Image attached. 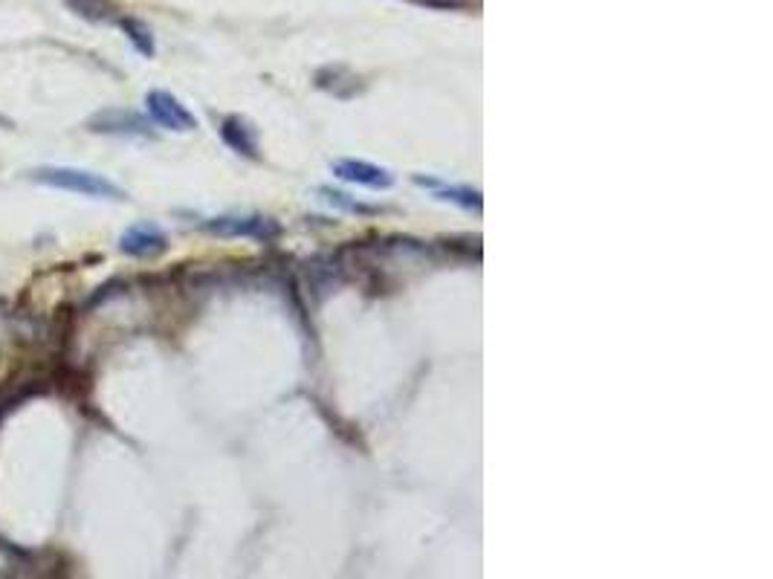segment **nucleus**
Segmentation results:
<instances>
[{"label": "nucleus", "instance_id": "1a4fd4ad", "mask_svg": "<svg viewBox=\"0 0 773 579\" xmlns=\"http://www.w3.org/2000/svg\"><path fill=\"white\" fill-rule=\"evenodd\" d=\"M67 9L79 15L82 21L91 24H107V21H119V9L114 7V0H65Z\"/></svg>", "mask_w": 773, "mask_h": 579}, {"label": "nucleus", "instance_id": "423d86ee", "mask_svg": "<svg viewBox=\"0 0 773 579\" xmlns=\"http://www.w3.org/2000/svg\"><path fill=\"white\" fill-rule=\"evenodd\" d=\"M333 174L348 182H356V186H368V189H388L395 182L388 168H379L365 159H337Z\"/></svg>", "mask_w": 773, "mask_h": 579}, {"label": "nucleus", "instance_id": "7ed1b4c3", "mask_svg": "<svg viewBox=\"0 0 773 579\" xmlns=\"http://www.w3.org/2000/svg\"><path fill=\"white\" fill-rule=\"evenodd\" d=\"M203 229L221 235V238H258V240H270L276 238L281 232V226L272 221V217H261V215H226V217H212L203 224Z\"/></svg>", "mask_w": 773, "mask_h": 579}, {"label": "nucleus", "instance_id": "20e7f679", "mask_svg": "<svg viewBox=\"0 0 773 579\" xmlns=\"http://www.w3.org/2000/svg\"><path fill=\"white\" fill-rule=\"evenodd\" d=\"M149 114L156 125H163L168 131H195L198 128V116L191 114L174 93L168 91H151L145 96Z\"/></svg>", "mask_w": 773, "mask_h": 579}, {"label": "nucleus", "instance_id": "f257e3e1", "mask_svg": "<svg viewBox=\"0 0 773 579\" xmlns=\"http://www.w3.org/2000/svg\"><path fill=\"white\" fill-rule=\"evenodd\" d=\"M35 182L42 186H50V189H61V191H75V194H84V198H96V200H125V191L110 182L107 177L96 172H87V168H70V166H44L30 172Z\"/></svg>", "mask_w": 773, "mask_h": 579}, {"label": "nucleus", "instance_id": "39448f33", "mask_svg": "<svg viewBox=\"0 0 773 579\" xmlns=\"http://www.w3.org/2000/svg\"><path fill=\"white\" fill-rule=\"evenodd\" d=\"M119 249L131 258H156L168 249V235L151 221H140L122 232Z\"/></svg>", "mask_w": 773, "mask_h": 579}, {"label": "nucleus", "instance_id": "f03ea898", "mask_svg": "<svg viewBox=\"0 0 773 579\" xmlns=\"http://www.w3.org/2000/svg\"><path fill=\"white\" fill-rule=\"evenodd\" d=\"M87 128L93 133H105V137H142V140L154 137V128H151L145 116L125 108H105L99 114H93L87 119Z\"/></svg>", "mask_w": 773, "mask_h": 579}, {"label": "nucleus", "instance_id": "9b49d317", "mask_svg": "<svg viewBox=\"0 0 773 579\" xmlns=\"http://www.w3.org/2000/svg\"><path fill=\"white\" fill-rule=\"evenodd\" d=\"M119 26H122V33L128 35V42L137 47V52L145 58L154 56V35L149 33V26L140 24V21H133V17H119Z\"/></svg>", "mask_w": 773, "mask_h": 579}, {"label": "nucleus", "instance_id": "9d476101", "mask_svg": "<svg viewBox=\"0 0 773 579\" xmlns=\"http://www.w3.org/2000/svg\"><path fill=\"white\" fill-rule=\"evenodd\" d=\"M44 389H47V386H35V380L17 382V386H3V389H0V421H3L12 409H17L21 400L33 398V394H38V391Z\"/></svg>", "mask_w": 773, "mask_h": 579}, {"label": "nucleus", "instance_id": "f8f14e48", "mask_svg": "<svg viewBox=\"0 0 773 579\" xmlns=\"http://www.w3.org/2000/svg\"><path fill=\"white\" fill-rule=\"evenodd\" d=\"M321 194H325V200H328V203H333V206H339V209H348V212H360V215H371V212H377V209L365 206V203H360V200H351L348 194H342V191L321 189Z\"/></svg>", "mask_w": 773, "mask_h": 579}, {"label": "nucleus", "instance_id": "6e6552de", "mask_svg": "<svg viewBox=\"0 0 773 579\" xmlns=\"http://www.w3.org/2000/svg\"><path fill=\"white\" fill-rule=\"evenodd\" d=\"M414 182L418 186H429V189H435V194H437V200H449V203H458V206H464V209H481V191H476V189H469V186H446V182H437V180H432V177H414Z\"/></svg>", "mask_w": 773, "mask_h": 579}, {"label": "nucleus", "instance_id": "0eeeda50", "mask_svg": "<svg viewBox=\"0 0 773 579\" xmlns=\"http://www.w3.org/2000/svg\"><path fill=\"white\" fill-rule=\"evenodd\" d=\"M221 137L235 154H241V157L247 159L261 157V154H258V131L253 128L249 119H244V116H226V119L221 122Z\"/></svg>", "mask_w": 773, "mask_h": 579}]
</instances>
